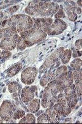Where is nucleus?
Listing matches in <instances>:
<instances>
[{
  "label": "nucleus",
  "instance_id": "nucleus-27",
  "mask_svg": "<svg viewBox=\"0 0 82 124\" xmlns=\"http://www.w3.org/2000/svg\"><path fill=\"white\" fill-rule=\"evenodd\" d=\"M12 55V53L9 50H4L0 54V60H6L10 58Z\"/></svg>",
  "mask_w": 82,
  "mask_h": 124
},
{
  "label": "nucleus",
  "instance_id": "nucleus-20",
  "mask_svg": "<svg viewBox=\"0 0 82 124\" xmlns=\"http://www.w3.org/2000/svg\"><path fill=\"white\" fill-rule=\"evenodd\" d=\"M36 122V117L33 114L31 113H28L27 115H25V116L20 119L19 122V124H24V123H25V124L33 123L34 124Z\"/></svg>",
  "mask_w": 82,
  "mask_h": 124
},
{
  "label": "nucleus",
  "instance_id": "nucleus-33",
  "mask_svg": "<svg viewBox=\"0 0 82 124\" xmlns=\"http://www.w3.org/2000/svg\"><path fill=\"white\" fill-rule=\"evenodd\" d=\"M77 4H78V5L79 4L80 6L82 7V1H77Z\"/></svg>",
  "mask_w": 82,
  "mask_h": 124
},
{
  "label": "nucleus",
  "instance_id": "nucleus-1",
  "mask_svg": "<svg viewBox=\"0 0 82 124\" xmlns=\"http://www.w3.org/2000/svg\"><path fill=\"white\" fill-rule=\"evenodd\" d=\"M59 9L60 6L57 3L33 1L26 8L25 12L36 17H48L56 13Z\"/></svg>",
  "mask_w": 82,
  "mask_h": 124
},
{
  "label": "nucleus",
  "instance_id": "nucleus-5",
  "mask_svg": "<svg viewBox=\"0 0 82 124\" xmlns=\"http://www.w3.org/2000/svg\"><path fill=\"white\" fill-rule=\"evenodd\" d=\"M15 108L9 100H4L0 106V118L3 122H9L13 117Z\"/></svg>",
  "mask_w": 82,
  "mask_h": 124
},
{
  "label": "nucleus",
  "instance_id": "nucleus-7",
  "mask_svg": "<svg viewBox=\"0 0 82 124\" xmlns=\"http://www.w3.org/2000/svg\"><path fill=\"white\" fill-rule=\"evenodd\" d=\"M37 74V70L35 67H28L21 74V81L26 85H31L34 82Z\"/></svg>",
  "mask_w": 82,
  "mask_h": 124
},
{
  "label": "nucleus",
  "instance_id": "nucleus-6",
  "mask_svg": "<svg viewBox=\"0 0 82 124\" xmlns=\"http://www.w3.org/2000/svg\"><path fill=\"white\" fill-rule=\"evenodd\" d=\"M68 27V25L61 19H55L46 29L47 34L58 35L62 33Z\"/></svg>",
  "mask_w": 82,
  "mask_h": 124
},
{
  "label": "nucleus",
  "instance_id": "nucleus-24",
  "mask_svg": "<svg viewBox=\"0 0 82 124\" xmlns=\"http://www.w3.org/2000/svg\"><path fill=\"white\" fill-rule=\"evenodd\" d=\"M37 123H50V118L48 116V115L46 113H44L41 114L39 117L37 119Z\"/></svg>",
  "mask_w": 82,
  "mask_h": 124
},
{
  "label": "nucleus",
  "instance_id": "nucleus-4",
  "mask_svg": "<svg viewBox=\"0 0 82 124\" xmlns=\"http://www.w3.org/2000/svg\"><path fill=\"white\" fill-rule=\"evenodd\" d=\"M47 33L33 25L30 30L19 33V36L23 40L26 47H29L42 41L47 36Z\"/></svg>",
  "mask_w": 82,
  "mask_h": 124
},
{
  "label": "nucleus",
  "instance_id": "nucleus-17",
  "mask_svg": "<svg viewBox=\"0 0 82 124\" xmlns=\"http://www.w3.org/2000/svg\"><path fill=\"white\" fill-rule=\"evenodd\" d=\"M8 90L10 93L14 94V97H17L20 94L21 85L17 82H12L8 86Z\"/></svg>",
  "mask_w": 82,
  "mask_h": 124
},
{
  "label": "nucleus",
  "instance_id": "nucleus-11",
  "mask_svg": "<svg viewBox=\"0 0 82 124\" xmlns=\"http://www.w3.org/2000/svg\"><path fill=\"white\" fill-rule=\"evenodd\" d=\"M64 50V49L63 47H60V49H58L56 51H55L45 60V63H44V65H45V67H49V66H50L52 65H53V63H55V62H58L61 58V57H62Z\"/></svg>",
  "mask_w": 82,
  "mask_h": 124
},
{
  "label": "nucleus",
  "instance_id": "nucleus-34",
  "mask_svg": "<svg viewBox=\"0 0 82 124\" xmlns=\"http://www.w3.org/2000/svg\"><path fill=\"white\" fill-rule=\"evenodd\" d=\"M3 13H2V12H0V20H1V19L3 18Z\"/></svg>",
  "mask_w": 82,
  "mask_h": 124
},
{
  "label": "nucleus",
  "instance_id": "nucleus-8",
  "mask_svg": "<svg viewBox=\"0 0 82 124\" xmlns=\"http://www.w3.org/2000/svg\"><path fill=\"white\" fill-rule=\"evenodd\" d=\"M19 38V34L18 33L11 37L4 38L0 42V49L9 51L14 50L17 47Z\"/></svg>",
  "mask_w": 82,
  "mask_h": 124
},
{
  "label": "nucleus",
  "instance_id": "nucleus-10",
  "mask_svg": "<svg viewBox=\"0 0 82 124\" xmlns=\"http://www.w3.org/2000/svg\"><path fill=\"white\" fill-rule=\"evenodd\" d=\"M56 79L65 89L73 84V82H74L73 73L70 71H68L64 74H61V76L56 78Z\"/></svg>",
  "mask_w": 82,
  "mask_h": 124
},
{
  "label": "nucleus",
  "instance_id": "nucleus-22",
  "mask_svg": "<svg viewBox=\"0 0 82 124\" xmlns=\"http://www.w3.org/2000/svg\"><path fill=\"white\" fill-rule=\"evenodd\" d=\"M72 56V51L70 49H66L64 50V52L61 57V62L63 64H67L69 63L71 58Z\"/></svg>",
  "mask_w": 82,
  "mask_h": 124
},
{
  "label": "nucleus",
  "instance_id": "nucleus-15",
  "mask_svg": "<svg viewBox=\"0 0 82 124\" xmlns=\"http://www.w3.org/2000/svg\"><path fill=\"white\" fill-rule=\"evenodd\" d=\"M17 31L12 27H5L0 28V42L4 38L11 37L17 34Z\"/></svg>",
  "mask_w": 82,
  "mask_h": 124
},
{
  "label": "nucleus",
  "instance_id": "nucleus-16",
  "mask_svg": "<svg viewBox=\"0 0 82 124\" xmlns=\"http://www.w3.org/2000/svg\"><path fill=\"white\" fill-rule=\"evenodd\" d=\"M28 108L31 113H36L39 110L40 100L37 98H34L28 103Z\"/></svg>",
  "mask_w": 82,
  "mask_h": 124
},
{
  "label": "nucleus",
  "instance_id": "nucleus-14",
  "mask_svg": "<svg viewBox=\"0 0 82 124\" xmlns=\"http://www.w3.org/2000/svg\"><path fill=\"white\" fill-rule=\"evenodd\" d=\"M45 113L48 115V116L50 118V123H59L61 120V116H60L56 111L54 109L53 106L47 108Z\"/></svg>",
  "mask_w": 82,
  "mask_h": 124
},
{
  "label": "nucleus",
  "instance_id": "nucleus-35",
  "mask_svg": "<svg viewBox=\"0 0 82 124\" xmlns=\"http://www.w3.org/2000/svg\"><path fill=\"white\" fill-rule=\"evenodd\" d=\"M4 122L3 121V120H1V118H0V123H1H1H3Z\"/></svg>",
  "mask_w": 82,
  "mask_h": 124
},
{
  "label": "nucleus",
  "instance_id": "nucleus-36",
  "mask_svg": "<svg viewBox=\"0 0 82 124\" xmlns=\"http://www.w3.org/2000/svg\"><path fill=\"white\" fill-rule=\"evenodd\" d=\"M1 50H0V54H1Z\"/></svg>",
  "mask_w": 82,
  "mask_h": 124
},
{
  "label": "nucleus",
  "instance_id": "nucleus-12",
  "mask_svg": "<svg viewBox=\"0 0 82 124\" xmlns=\"http://www.w3.org/2000/svg\"><path fill=\"white\" fill-rule=\"evenodd\" d=\"M82 69L78 70H75L73 72V76L74 80L75 82L76 92L78 97H80L82 93Z\"/></svg>",
  "mask_w": 82,
  "mask_h": 124
},
{
  "label": "nucleus",
  "instance_id": "nucleus-28",
  "mask_svg": "<svg viewBox=\"0 0 82 124\" xmlns=\"http://www.w3.org/2000/svg\"><path fill=\"white\" fill-rule=\"evenodd\" d=\"M67 14H68V19L72 22L75 21L77 19V17H78V16L76 14V12H69V11H68Z\"/></svg>",
  "mask_w": 82,
  "mask_h": 124
},
{
  "label": "nucleus",
  "instance_id": "nucleus-19",
  "mask_svg": "<svg viewBox=\"0 0 82 124\" xmlns=\"http://www.w3.org/2000/svg\"><path fill=\"white\" fill-rule=\"evenodd\" d=\"M21 68H22L21 63H17L14 66H13L12 67H11V68L8 70V71H7V76L9 77V78L13 77L14 76L17 74L20 70H21Z\"/></svg>",
  "mask_w": 82,
  "mask_h": 124
},
{
  "label": "nucleus",
  "instance_id": "nucleus-21",
  "mask_svg": "<svg viewBox=\"0 0 82 124\" xmlns=\"http://www.w3.org/2000/svg\"><path fill=\"white\" fill-rule=\"evenodd\" d=\"M66 98L67 101H68V103H69V106H70V107L72 109H73L75 107L78 101V97L77 96V93L73 94V95H70V96H68V97H66Z\"/></svg>",
  "mask_w": 82,
  "mask_h": 124
},
{
  "label": "nucleus",
  "instance_id": "nucleus-2",
  "mask_svg": "<svg viewBox=\"0 0 82 124\" xmlns=\"http://www.w3.org/2000/svg\"><path fill=\"white\" fill-rule=\"evenodd\" d=\"M64 90V88L56 79L48 83L47 86L44 89L43 96H42V106L44 108L53 106L57 102L59 95L63 92Z\"/></svg>",
  "mask_w": 82,
  "mask_h": 124
},
{
  "label": "nucleus",
  "instance_id": "nucleus-31",
  "mask_svg": "<svg viewBox=\"0 0 82 124\" xmlns=\"http://www.w3.org/2000/svg\"><path fill=\"white\" fill-rule=\"evenodd\" d=\"M82 39H80L76 41L75 43V46L77 47V49H82Z\"/></svg>",
  "mask_w": 82,
  "mask_h": 124
},
{
  "label": "nucleus",
  "instance_id": "nucleus-18",
  "mask_svg": "<svg viewBox=\"0 0 82 124\" xmlns=\"http://www.w3.org/2000/svg\"><path fill=\"white\" fill-rule=\"evenodd\" d=\"M55 79V73L48 72L42 78L40 81V84L42 87H45L46 85L48 84V83L54 80Z\"/></svg>",
  "mask_w": 82,
  "mask_h": 124
},
{
  "label": "nucleus",
  "instance_id": "nucleus-26",
  "mask_svg": "<svg viewBox=\"0 0 82 124\" xmlns=\"http://www.w3.org/2000/svg\"><path fill=\"white\" fill-rule=\"evenodd\" d=\"M68 71V67H67L66 66H65V65L61 66H60V67H59L58 68H57V70H56L55 71V79L58 78V77L60 76H61V74H64V73Z\"/></svg>",
  "mask_w": 82,
  "mask_h": 124
},
{
  "label": "nucleus",
  "instance_id": "nucleus-3",
  "mask_svg": "<svg viewBox=\"0 0 82 124\" xmlns=\"http://www.w3.org/2000/svg\"><path fill=\"white\" fill-rule=\"evenodd\" d=\"M34 22L28 15L17 14L11 16L7 21L6 27L14 28L17 33L30 30L33 26Z\"/></svg>",
  "mask_w": 82,
  "mask_h": 124
},
{
  "label": "nucleus",
  "instance_id": "nucleus-29",
  "mask_svg": "<svg viewBox=\"0 0 82 124\" xmlns=\"http://www.w3.org/2000/svg\"><path fill=\"white\" fill-rule=\"evenodd\" d=\"M65 15L64 13L63 9H62V8H60L59 9V10L57 11L56 13L55 14L54 17L55 18V19H61V18L62 17H64Z\"/></svg>",
  "mask_w": 82,
  "mask_h": 124
},
{
  "label": "nucleus",
  "instance_id": "nucleus-25",
  "mask_svg": "<svg viewBox=\"0 0 82 124\" xmlns=\"http://www.w3.org/2000/svg\"><path fill=\"white\" fill-rule=\"evenodd\" d=\"M25 112L22 109H18L17 111H15L13 117L12 119L13 120H20V119L25 116Z\"/></svg>",
  "mask_w": 82,
  "mask_h": 124
},
{
  "label": "nucleus",
  "instance_id": "nucleus-23",
  "mask_svg": "<svg viewBox=\"0 0 82 124\" xmlns=\"http://www.w3.org/2000/svg\"><path fill=\"white\" fill-rule=\"evenodd\" d=\"M70 66L74 71L82 69V59L80 58H75L70 63Z\"/></svg>",
  "mask_w": 82,
  "mask_h": 124
},
{
  "label": "nucleus",
  "instance_id": "nucleus-9",
  "mask_svg": "<svg viewBox=\"0 0 82 124\" xmlns=\"http://www.w3.org/2000/svg\"><path fill=\"white\" fill-rule=\"evenodd\" d=\"M37 88L36 86H27L21 90L20 97L22 101L25 104H28L31 100L34 98L35 93H37Z\"/></svg>",
  "mask_w": 82,
  "mask_h": 124
},
{
  "label": "nucleus",
  "instance_id": "nucleus-30",
  "mask_svg": "<svg viewBox=\"0 0 82 124\" xmlns=\"http://www.w3.org/2000/svg\"><path fill=\"white\" fill-rule=\"evenodd\" d=\"M19 8H20V6H14L10 8L9 9H8V11L10 12V14L14 13L15 12H16V11L19 9Z\"/></svg>",
  "mask_w": 82,
  "mask_h": 124
},
{
  "label": "nucleus",
  "instance_id": "nucleus-32",
  "mask_svg": "<svg viewBox=\"0 0 82 124\" xmlns=\"http://www.w3.org/2000/svg\"><path fill=\"white\" fill-rule=\"evenodd\" d=\"M73 57L74 58H77L78 57H81L82 56V52L77 50V51H74L73 52Z\"/></svg>",
  "mask_w": 82,
  "mask_h": 124
},
{
  "label": "nucleus",
  "instance_id": "nucleus-13",
  "mask_svg": "<svg viewBox=\"0 0 82 124\" xmlns=\"http://www.w3.org/2000/svg\"><path fill=\"white\" fill-rule=\"evenodd\" d=\"M33 19L34 25L37 26L46 33V29L53 22L52 18H34Z\"/></svg>",
  "mask_w": 82,
  "mask_h": 124
}]
</instances>
